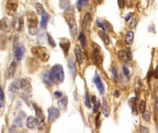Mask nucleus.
I'll return each mask as SVG.
<instances>
[{
    "instance_id": "45",
    "label": "nucleus",
    "mask_w": 158,
    "mask_h": 133,
    "mask_svg": "<svg viewBox=\"0 0 158 133\" xmlns=\"http://www.w3.org/2000/svg\"><path fill=\"white\" fill-rule=\"evenodd\" d=\"M54 95H55V97H56V99H60V98L62 97V95H63V93H62L61 91H55V93H54Z\"/></svg>"
},
{
    "instance_id": "3",
    "label": "nucleus",
    "mask_w": 158,
    "mask_h": 133,
    "mask_svg": "<svg viewBox=\"0 0 158 133\" xmlns=\"http://www.w3.org/2000/svg\"><path fill=\"white\" fill-rule=\"evenodd\" d=\"M27 21H28V27H29V32L32 35H35L38 32V29H37V24H38V19H37V16L33 13L30 12L27 15Z\"/></svg>"
},
{
    "instance_id": "47",
    "label": "nucleus",
    "mask_w": 158,
    "mask_h": 133,
    "mask_svg": "<svg viewBox=\"0 0 158 133\" xmlns=\"http://www.w3.org/2000/svg\"><path fill=\"white\" fill-rule=\"evenodd\" d=\"M18 41H19V34H15L14 35V48H15V46L17 47L18 46Z\"/></svg>"
},
{
    "instance_id": "12",
    "label": "nucleus",
    "mask_w": 158,
    "mask_h": 133,
    "mask_svg": "<svg viewBox=\"0 0 158 133\" xmlns=\"http://www.w3.org/2000/svg\"><path fill=\"white\" fill-rule=\"evenodd\" d=\"M38 124V121H37V118H35L34 116H29L26 120V126L28 128H30V130H33V128H35L36 125Z\"/></svg>"
},
{
    "instance_id": "13",
    "label": "nucleus",
    "mask_w": 158,
    "mask_h": 133,
    "mask_svg": "<svg viewBox=\"0 0 158 133\" xmlns=\"http://www.w3.org/2000/svg\"><path fill=\"white\" fill-rule=\"evenodd\" d=\"M42 79H43V81L49 87L52 86L53 83H55V82H54V81H53L52 77H51V74H50V72L43 73V75H42Z\"/></svg>"
},
{
    "instance_id": "22",
    "label": "nucleus",
    "mask_w": 158,
    "mask_h": 133,
    "mask_svg": "<svg viewBox=\"0 0 158 133\" xmlns=\"http://www.w3.org/2000/svg\"><path fill=\"white\" fill-rule=\"evenodd\" d=\"M69 68L70 69V72L72 74V78L75 79V77H76V68H75V62L73 58H70L69 60Z\"/></svg>"
},
{
    "instance_id": "30",
    "label": "nucleus",
    "mask_w": 158,
    "mask_h": 133,
    "mask_svg": "<svg viewBox=\"0 0 158 133\" xmlns=\"http://www.w3.org/2000/svg\"><path fill=\"white\" fill-rule=\"evenodd\" d=\"M146 109V103H145V101H141L139 103V105H138V111L140 112V113L141 114H143Z\"/></svg>"
},
{
    "instance_id": "20",
    "label": "nucleus",
    "mask_w": 158,
    "mask_h": 133,
    "mask_svg": "<svg viewBox=\"0 0 158 133\" xmlns=\"http://www.w3.org/2000/svg\"><path fill=\"white\" fill-rule=\"evenodd\" d=\"M67 105H68V98H67L66 96L64 97H61L59 100H58L57 102V105L59 108H61V109H66L67 108Z\"/></svg>"
},
{
    "instance_id": "21",
    "label": "nucleus",
    "mask_w": 158,
    "mask_h": 133,
    "mask_svg": "<svg viewBox=\"0 0 158 133\" xmlns=\"http://www.w3.org/2000/svg\"><path fill=\"white\" fill-rule=\"evenodd\" d=\"M99 36L101 37V39L102 41L104 42V44H105L106 45H108V44H110V38L108 37V35L106 34V33L105 32V31H103V32H99Z\"/></svg>"
},
{
    "instance_id": "52",
    "label": "nucleus",
    "mask_w": 158,
    "mask_h": 133,
    "mask_svg": "<svg viewBox=\"0 0 158 133\" xmlns=\"http://www.w3.org/2000/svg\"><path fill=\"white\" fill-rule=\"evenodd\" d=\"M131 15H132L131 13H130V14H128V16L126 17V18H125V19H126V20H128V19H130V17H131Z\"/></svg>"
},
{
    "instance_id": "44",
    "label": "nucleus",
    "mask_w": 158,
    "mask_h": 133,
    "mask_svg": "<svg viewBox=\"0 0 158 133\" xmlns=\"http://www.w3.org/2000/svg\"><path fill=\"white\" fill-rule=\"evenodd\" d=\"M4 103H5V94H4V91L1 88V107H4Z\"/></svg>"
},
{
    "instance_id": "2",
    "label": "nucleus",
    "mask_w": 158,
    "mask_h": 133,
    "mask_svg": "<svg viewBox=\"0 0 158 133\" xmlns=\"http://www.w3.org/2000/svg\"><path fill=\"white\" fill-rule=\"evenodd\" d=\"M32 54L36 58H38V59L44 62H47L50 57L48 50L45 47L40 46V45H38V46H33L32 48Z\"/></svg>"
},
{
    "instance_id": "11",
    "label": "nucleus",
    "mask_w": 158,
    "mask_h": 133,
    "mask_svg": "<svg viewBox=\"0 0 158 133\" xmlns=\"http://www.w3.org/2000/svg\"><path fill=\"white\" fill-rule=\"evenodd\" d=\"M16 69H17V63L15 61H13L12 63L10 64V66H8V69L7 70V75H6V78L7 79H10L14 76V74L16 72Z\"/></svg>"
},
{
    "instance_id": "6",
    "label": "nucleus",
    "mask_w": 158,
    "mask_h": 133,
    "mask_svg": "<svg viewBox=\"0 0 158 133\" xmlns=\"http://www.w3.org/2000/svg\"><path fill=\"white\" fill-rule=\"evenodd\" d=\"M59 116H60V112L58 108L52 106L48 109V121L50 123L55 122L56 120L59 118Z\"/></svg>"
},
{
    "instance_id": "41",
    "label": "nucleus",
    "mask_w": 158,
    "mask_h": 133,
    "mask_svg": "<svg viewBox=\"0 0 158 133\" xmlns=\"http://www.w3.org/2000/svg\"><path fill=\"white\" fill-rule=\"evenodd\" d=\"M100 126H101V120H100V114H97L96 118H95V127H96L97 128H99Z\"/></svg>"
},
{
    "instance_id": "10",
    "label": "nucleus",
    "mask_w": 158,
    "mask_h": 133,
    "mask_svg": "<svg viewBox=\"0 0 158 133\" xmlns=\"http://www.w3.org/2000/svg\"><path fill=\"white\" fill-rule=\"evenodd\" d=\"M24 51H25V48H24V46H23L22 44L18 45V46L16 47L14 56H15V58H16L17 60H20V59H22L23 55H24Z\"/></svg>"
},
{
    "instance_id": "14",
    "label": "nucleus",
    "mask_w": 158,
    "mask_h": 133,
    "mask_svg": "<svg viewBox=\"0 0 158 133\" xmlns=\"http://www.w3.org/2000/svg\"><path fill=\"white\" fill-rule=\"evenodd\" d=\"M20 87H22V91H25V93H30V91L32 89L31 83L27 79H22V80H20Z\"/></svg>"
},
{
    "instance_id": "43",
    "label": "nucleus",
    "mask_w": 158,
    "mask_h": 133,
    "mask_svg": "<svg viewBox=\"0 0 158 133\" xmlns=\"http://www.w3.org/2000/svg\"><path fill=\"white\" fill-rule=\"evenodd\" d=\"M96 24H97V26H99L100 28H102L103 31H106V24H105V23H102L101 21H99V20H97V21H96Z\"/></svg>"
},
{
    "instance_id": "38",
    "label": "nucleus",
    "mask_w": 158,
    "mask_h": 133,
    "mask_svg": "<svg viewBox=\"0 0 158 133\" xmlns=\"http://www.w3.org/2000/svg\"><path fill=\"white\" fill-rule=\"evenodd\" d=\"M123 73H124L125 76L127 77L128 80H130V70H128V69L127 68L126 66H123Z\"/></svg>"
},
{
    "instance_id": "36",
    "label": "nucleus",
    "mask_w": 158,
    "mask_h": 133,
    "mask_svg": "<svg viewBox=\"0 0 158 133\" xmlns=\"http://www.w3.org/2000/svg\"><path fill=\"white\" fill-rule=\"evenodd\" d=\"M111 73L113 74V77H114V80L116 82L118 81V70L116 69V68H112L111 69Z\"/></svg>"
},
{
    "instance_id": "46",
    "label": "nucleus",
    "mask_w": 158,
    "mask_h": 133,
    "mask_svg": "<svg viewBox=\"0 0 158 133\" xmlns=\"http://www.w3.org/2000/svg\"><path fill=\"white\" fill-rule=\"evenodd\" d=\"M118 7H119V8H122L124 7V6H125V0H118Z\"/></svg>"
},
{
    "instance_id": "31",
    "label": "nucleus",
    "mask_w": 158,
    "mask_h": 133,
    "mask_svg": "<svg viewBox=\"0 0 158 133\" xmlns=\"http://www.w3.org/2000/svg\"><path fill=\"white\" fill-rule=\"evenodd\" d=\"M79 40H80V42H81V46L85 47L86 46V37H85L84 32H80V34H79Z\"/></svg>"
},
{
    "instance_id": "17",
    "label": "nucleus",
    "mask_w": 158,
    "mask_h": 133,
    "mask_svg": "<svg viewBox=\"0 0 158 133\" xmlns=\"http://www.w3.org/2000/svg\"><path fill=\"white\" fill-rule=\"evenodd\" d=\"M1 30L4 32H9L10 31V24L7 18H3L1 19Z\"/></svg>"
},
{
    "instance_id": "29",
    "label": "nucleus",
    "mask_w": 158,
    "mask_h": 133,
    "mask_svg": "<svg viewBox=\"0 0 158 133\" xmlns=\"http://www.w3.org/2000/svg\"><path fill=\"white\" fill-rule=\"evenodd\" d=\"M35 8H36V12H37V14L38 15H43L44 13H45V11H44V8L43 7V5L40 3H35Z\"/></svg>"
},
{
    "instance_id": "37",
    "label": "nucleus",
    "mask_w": 158,
    "mask_h": 133,
    "mask_svg": "<svg viewBox=\"0 0 158 133\" xmlns=\"http://www.w3.org/2000/svg\"><path fill=\"white\" fill-rule=\"evenodd\" d=\"M143 118L144 119V121L149 122L150 118H151V113H150V111H145L144 113L143 114Z\"/></svg>"
},
{
    "instance_id": "35",
    "label": "nucleus",
    "mask_w": 158,
    "mask_h": 133,
    "mask_svg": "<svg viewBox=\"0 0 158 133\" xmlns=\"http://www.w3.org/2000/svg\"><path fill=\"white\" fill-rule=\"evenodd\" d=\"M24 29V19L23 17H20L19 19V26H18V31L19 32H22Z\"/></svg>"
},
{
    "instance_id": "25",
    "label": "nucleus",
    "mask_w": 158,
    "mask_h": 133,
    "mask_svg": "<svg viewBox=\"0 0 158 133\" xmlns=\"http://www.w3.org/2000/svg\"><path fill=\"white\" fill-rule=\"evenodd\" d=\"M91 103H93V112L94 114H96L98 112V108H99V101L96 99V97L95 96H91Z\"/></svg>"
},
{
    "instance_id": "49",
    "label": "nucleus",
    "mask_w": 158,
    "mask_h": 133,
    "mask_svg": "<svg viewBox=\"0 0 158 133\" xmlns=\"http://www.w3.org/2000/svg\"><path fill=\"white\" fill-rule=\"evenodd\" d=\"M127 54H128V58H130V60H131V52H130V48L127 49Z\"/></svg>"
},
{
    "instance_id": "26",
    "label": "nucleus",
    "mask_w": 158,
    "mask_h": 133,
    "mask_svg": "<svg viewBox=\"0 0 158 133\" xmlns=\"http://www.w3.org/2000/svg\"><path fill=\"white\" fill-rule=\"evenodd\" d=\"M118 57L121 59L122 61H125V62H128L130 61V58H128V54H127V51H123V50H121V51H118Z\"/></svg>"
},
{
    "instance_id": "7",
    "label": "nucleus",
    "mask_w": 158,
    "mask_h": 133,
    "mask_svg": "<svg viewBox=\"0 0 158 133\" xmlns=\"http://www.w3.org/2000/svg\"><path fill=\"white\" fill-rule=\"evenodd\" d=\"M19 6V1L18 0H7V11L8 14L13 15L17 11V8Z\"/></svg>"
},
{
    "instance_id": "23",
    "label": "nucleus",
    "mask_w": 158,
    "mask_h": 133,
    "mask_svg": "<svg viewBox=\"0 0 158 133\" xmlns=\"http://www.w3.org/2000/svg\"><path fill=\"white\" fill-rule=\"evenodd\" d=\"M133 40H134V33H133L132 31H130L127 32L126 37H125V42L128 44H132L133 43Z\"/></svg>"
},
{
    "instance_id": "9",
    "label": "nucleus",
    "mask_w": 158,
    "mask_h": 133,
    "mask_svg": "<svg viewBox=\"0 0 158 133\" xmlns=\"http://www.w3.org/2000/svg\"><path fill=\"white\" fill-rule=\"evenodd\" d=\"M94 83H95V85H96L97 87V89L99 91V93L100 94H104V93H105V88H104V84H103V82L101 81V78L99 77V75L97 73H95L94 75Z\"/></svg>"
},
{
    "instance_id": "28",
    "label": "nucleus",
    "mask_w": 158,
    "mask_h": 133,
    "mask_svg": "<svg viewBox=\"0 0 158 133\" xmlns=\"http://www.w3.org/2000/svg\"><path fill=\"white\" fill-rule=\"evenodd\" d=\"M59 6H60V7L62 8V9H68L69 7H70L69 0H60Z\"/></svg>"
},
{
    "instance_id": "15",
    "label": "nucleus",
    "mask_w": 158,
    "mask_h": 133,
    "mask_svg": "<svg viewBox=\"0 0 158 133\" xmlns=\"http://www.w3.org/2000/svg\"><path fill=\"white\" fill-rule=\"evenodd\" d=\"M91 19V14L90 13V12H86V13L84 14V17H83L82 19V21H81V26L83 29L87 28V26L89 25L90 21Z\"/></svg>"
},
{
    "instance_id": "40",
    "label": "nucleus",
    "mask_w": 158,
    "mask_h": 133,
    "mask_svg": "<svg viewBox=\"0 0 158 133\" xmlns=\"http://www.w3.org/2000/svg\"><path fill=\"white\" fill-rule=\"evenodd\" d=\"M91 100H90V97H89V95H88V93H87L86 95H85V105H86V107H88V108H91Z\"/></svg>"
},
{
    "instance_id": "33",
    "label": "nucleus",
    "mask_w": 158,
    "mask_h": 133,
    "mask_svg": "<svg viewBox=\"0 0 158 133\" xmlns=\"http://www.w3.org/2000/svg\"><path fill=\"white\" fill-rule=\"evenodd\" d=\"M136 100L137 98H131L130 99V106H131V109H132V113H134V114H137V108H136Z\"/></svg>"
},
{
    "instance_id": "27",
    "label": "nucleus",
    "mask_w": 158,
    "mask_h": 133,
    "mask_svg": "<svg viewBox=\"0 0 158 133\" xmlns=\"http://www.w3.org/2000/svg\"><path fill=\"white\" fill-rule=\"evenodd\" d=\"M14 125L19 128H22L23 126V118H22V113L19 114V116H17L14 119Z\"/></svg>"
},
{
    "instance_id": "51",
    "label": "nucleus",
    "mask_w": 158,
    "mask_h": 133,
    "mask_svg": "<svg viewBox=\"0 0 158 133\" xmlns=\"http://www.w3.org/2000/svg\"><path fill=\"white\" fill-rule=\"evenodd\" d=\"M119 94H120L119 91H118V90H116V91H115V96H116V97H118V96H119Z\"/></svg>"
},
{
    "instance_id": "5",
    "label": "nucleus",
    "mask_w": 158,
    "mask_h": 133,
    "mask_svg": "<svg viewBox=\"0 0 158 133\" xmlns=\"http://www.w3.org/2000/svg\"><path fill=\"white\" fill-rule=\"evenodd\" d=\"M93 58L94 62L99 66H102L104 57L100 53V47L98 46L97 44H93Z\"/></svg>"
},
{
    "instance_id": "18",
    "label": "nucleus",
    "mask_w": 158,
    "mask_h": 133,
    "mask_svg": "<svg viewBox=\"0 0 158 133\" xmlns=\"http://www.w3.org/2000/svg\"><path fill=\"white\" fill-rule=\"evenodd\" d=\"M49 18L50 17L47 13H44L43 15H42V19H41V23H40L42 29H46Z\"/></svg>"
},
{
    "instance_id": "32",
    "label": "nucleus",
    "mask_w": 158,
    "mask_h": 133,
    "mask_svg": "<svg viewBox=\"0 0 158 133\" xmlns=\"http://www.w3.org/2000/svg\"><path fill=\"white\" fill-rule=\"evenodd\" d=\"M33 108H34L35 110V114H36V118H41V116H43V112H42V109L41 108L36 105V103H33Z\"/></svg>"
},
{
    "instance_id": "8",
    "label": "nucleus",
    "mask_w": 158,
    "mask_h": 133,
    "mask_svg": "<svg viewBox=\"0 0 158 133\" xmlns=\"http://www.w3.org/2000/svg\"><path fill=\"white\" fill-rule=\"evenodd\" d=\"M20 88H22V87H20V81L15 80L14 81H12L10 83L9 87H8V91L12 93H18Z\"/></svg>"
},
{
    "instance_id": "48",
    "label": "nucleus",
    "mask_w": 158,
    "mask_h": 133,
    "mask_svg": "<svg viewBox=\"0 0 158 133\" xmlns=\"http://www.w3.org/2000/svg\"><path fill=\"white\" fill-rule=\"evenodd\" d=\"M141 132H148L149 130L147 128H144V127H140V130H139Z\"/></svg>"
},
{
    "instance_id": "4",
    "label": "nucleus",
    "mask_w": 158,
    "mask_h": 133,
    "mask_svg": "<svg viewBox=\"0 0 158 133\" xmlns=\"http://www.w3.org/2000/svg\"><path fill=\"white\" fill-rule=\"evenodd\" d=\"M66 19L68 25L69 27V31H70V34L71 36H75L77 33V25H76V20L72 13H67L66 14Z\"/></svg>"
},
{
    "instance_id": "50",
    "label": "nucleus",
    "mask_w": 158,
    "mask_h": 133,
    "mask_svg": "<svg viewBox=\"0 0 158 133\" xmlns=\"http://www.w3.org/2000/svg\"><path fill=\"white\" fill-rule=\"evenodd\" d=\"M155 110L156 112H158V97L156 98V101H155Z\"/></svg>"
},
{
    "instance_id": "42",
    "label": "nucleus",
    "mask_w": 158,
    "mask_h": 133,
    "mask_svg": "<svg viewBox=\"0 0 158 133\" xmlns=\"http://www.w3.org/2000/svg\"><path fill=\"white\" fill-rule=\"evenodd\" d=\"M137 21H138V19H137L136 18H132L130 19V28H134L137 25Z\"/></svg>"
},
{
    "instance_id": "34",
    "label": "nucleus",
    "mask_w": 158,
    "mask_h": 133,
    "mask_svg": "<svg viewBox=\"0 0 158 133\" xmlns=\"http://www.w3.org/2000/svg\"><path fill=\"white\" fill-rule=\"evenodd\" d=\"M89 2V0H78V3H77V7L79 8V10H81L83 6L87 5Z\"/></svg>"
},
{
    "instance_id": "39",
    "label": "nucleus",
    "mask_w": 158,
    "mask_h": 133,
    "mask_svg": "<svg viewBox=\"0 0 158 133\" xmlns=\"http://www.w3.org/2000/svg\"><path fill=\"white\" fill-rule=\"evenodd\" d=\"M47 39H48V43L49 44L51 45L52 47H56V43L55 41H54V39L52 38V36L49 34V33H47Z\"/></svg>"
},
{
    "instance_id": "24",
    "label": "nucleus",
    "mask_w": 158,
    "mask_h": 133,
    "mask_svg": "<svg viewBox=\"0 0 158 133\" xmlns=\"http://www.w3.org/2000/svg\"><path fill=\"white\" fill-rule=\"evenodd\" d=\"M109 113H110L109 106H108L106 99H104L103 100V115L105 116L106 118H108V116H109Z\"/></svg>"
},
{
    "instance_id": "16",
    "label": "nucleus",
    "mask_w": 158,
    "mask_h": 133,
    "mask_svg": "<svg viewBox=\"0 0 158 133\" xmlns=\"http://www.w3.org/2000/svg\"><path fill=\"white\" fill-rule=\"evenodd\" d=\"M75 56H76V59L78 61V63L81 65L82 61H83V56H82L81 50L79 45H76V46H75Z\"/></svg>"
},
{
    "instance_id": "19",
    "label": "nucleus",
    "mask_w": 158,
    "mask_h": 133,
    "mask_svg": "<svg viewBox=\"0 0 158 133\" xmlns=\"http://www.w3.org/2000/svg\"><path fill=\"white\" fill-rule=\"evenodd\" d=\"M60 47L62 48V50H63L64 52V55L67 56L69 53V47H70V43L69 41H65V42H61V43L59 44Z\"/></svg>"
},
{
    "instance_id": "1",
    "label": "nucleus",
    "mask_w": 158,
    "mask_h": 133,
    "mask_svg": "<svg viewBox=\"0 0 158 133\" xmlns=\"http://www.w3.org/2000/svg\"><path fill=\"white\" fill-rule=\"evenodd\" d=\"M50 74L55 83L58 84L64 81V70L61 65H55L50 70Z\"/></svg>"
}]
</instances>
